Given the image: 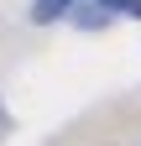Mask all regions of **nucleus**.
I'll list each match as a JSON object with an SVG mask.
<instances>
[{
    "mask_svg": "<svg viewBox=\"0 0 141 146\" xmlns=\"http://www.w3.org/2000/svg\"><path fill=\"white\" fill-rule=\"evenodd\" d=\"M73 5H78V0H37V5H31V21H42V26H47V21H58V16H63V11H73Z\"/></svg>",
    "mask_w": 141,
    "mask_h": 146,
    "instance_id": "1",
    "label": "nucleus"
},
{
    "mask_svg": "<svg viewBox=\"0 0 141 146\" xmlns=\"http://www.w3.org/2000/svg\"><path fill=\"white\" fill-rule=\"evenodd\" d=\"M99 5H104V11H120V16H136V21H141V0H99Z\"/></svg>",
    "mask_w": 141,
    "mask_h": 146,
    "instance_id": "2",
    "label": "nucleus"
}]
</instances>
